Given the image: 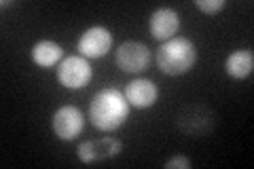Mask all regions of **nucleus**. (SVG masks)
Masks as SVG:
<instances>
[{
    "mask_svg": "<svg viewBox=\"0 0 254 169\" xmlns=\"http://www.w3.org/2000/svg\"><path fill=\"white\" fill-rule=\"evenodd\" d=\"M127 116H129V102H127L125 93L115 89V87H106L93 95L89 118L95 129L115 131L125 123Z\"/></svg>",
    "mask_w": 254,
    "mask_h": 169,
    "instance_id": "f257e3e1",
    "label": "nucleus"
},
{
    "mask_svg": "<svg viewBox=\"0 0 254 169\" xmlns=\"http://www.w3.org/2000/svg\"><path fill=\"white\" fill-rule=\"evenodd\" d=\"M157 66L163 74L168 76H180L195 66L197 61V49L185 36H174L157 49Z\"/></svg>",
    "mask_w": 254,
    "mask_h": 169,
    "instance_id": "f03ea898",
    "label": "nucleus"
},
{
    "mask_svg": "<svg viewBox=\"0 0 254 169\" xmlns=\"http://www.w3.org/2000/svg\"><path fill=\"white\" fill-rule=\"evenodd\" d=\"M91 74H93L91 66L83 55L64 57L60 68H58V80H60V85L66 87V89H83V87L89 85Z\"/></svg>",
    "mask_w": 254,
    "mask_h": 169,
    "instance_id": "7ed1b4c3",
    "label": "nucleus"
},
{
    "mask_svg": "<svg viewBox=\"0 0 254 169\" xmlns=\"http://www.w3.org/2000/svg\"><path fill=\"white\" fill-rule=\"evenodd\" d=\"M117 66L121 68L127 74H138V72H144L150 63V51L146 45L138 43V40H127L117 49L115 55Z\"/></svg>",
    "mask_w": 254,
    "mask_h": 169,
    "instance_id": "20e7f679",
    "label": "nucleus"
},
{
    "mask_svg": "<svg viewBox=\"0 0 254 169\" xmlns=\"http://www.w3.org/2000/svg\"><path fill=\"white\" fill-rule=\"evenodd\" d=\"M113 45V34L104 26L87 28L76 43V51L87 59H100L110 51Z\"/></svg>",
    "mask_w": 254,
    "mask_h": 169,
    "instance_id": "39448f33",
    "label": "nucleus"
},
{
    "mask_svg": "<svg viewBox=\"0 0 254 169\" xmlns=\"http://www.w3.org/2000/svg\"><path fill=\"white\" fill-rule=\"evenodd\" d=\"M85 118L76 106H62L53 112V133L62 142H72L83 131Z\"/></svg>",
    "mask_w": 254,
    "mask_h": 169,
    "instance_id": "423d86ee",
    "label": "nucleus"
},
{
    "mask_svg": "<svg viewBox=\"0 0 254 169\" xmlns=\"http://www.w3.org/2000/svg\"><path fill=\"white\" fill-rule=\"evenodd\" d=\"M121 152V142L115 138H98V140H87L78 146L76 155L83 163H102L117 157Z\"/></svg>",
    "mask_w": 254,
    "mask_h": 169,
    "instance_id": "0eeeda50",
    "label": "nucleus"
},
{
    "mask_svg": "<svg viewBox=\"0 0 254 169\" xmlns=\"http://www.w3.org/2000/svg\"><path fill=\"white\" fill-rule=\"evenodd\" d=\"M148 30H150V36L157 38V40H170L176 36V32L180 30V17L178 13L170 9V6H161L157 9L153 15H150V21H148Z\"/></svg>",
    "mask_w": 254,
    "mask_h": 169,
    "instance_id": "6e6552de",
    "label": "nucleus"
},
{
    "mask_svg": "<svg viewBox=\"0 0 254 169\" xmlns=\"http://www.w3.org/2000/svg\"><path fill=\"white\" fill-rule=\"evenodd\" d=\"M125 98H127V102H129V106L144 110V108H150L157 102L159 89H157V85L153 83V80L136 78V80H131V83L127 85Z\"/></svg>",
    "mask_w": 254,
    "mask_h": 169,
    "instance_id": "1a4fd4ad",
    "label": "nucleus"
},
{
    "mask_svg": "<svg viewBox=\"0 0 254 169\" xmlns=\"http://www.w3.org/2000/svg\"><path fill=\"white\" fill-rule=\"evenodd\" d=\"M225 70H227V74L231 78H237V80L248 78L252 74V70H254V55H252V51L250 49L233 51L225 61Z\"/></svg>",
    "mask_w": 254,
    "mask_h": 169,
    "instance_id": "9d476101",
    "label": "nucleus"
},
{
    "mask_svg": "<svg viewBox=\"0 0 254 169\" xmlns=\"http://www.w3.org/2000/svg\"><path fill=\"white\" fill-rule=\"evenodd\" d=\"M62 57H64V49L55 40H38L32 47V61L41 68H51L55 63H60Z\"/></svg>",
    "mask_w": 254,
    "mask_h": 169,
    "instance_id": "9b49d317",
    "label": "nucleus"
},
{
    "mask_svg": "<svg viewBox=\"0 0 254 169\" xmlns=\"http://www.w3.org/2000/svg\"><path fill=\"white\" fill-rule=\"evenodd\" d=\"M225 0H195V6L208 15H216L218 11L225 9Z\"/></svg>",
    "mask_w": 254,
    "mask_h": 169,
    "instance_id": "f8f14e48",
    "label": "nucleus"
},
{
    "mask_svg": "<svg viewBox=\"0 0 254 169\" xmlns=\"http://www.w3.org/2000/svg\"><path fill=\"white\" fill-rule=\"evenodd\" d=\"M163 167H165V169H189V167H190V161H189L187 157H174V159H170Z\"/></svg>",
    "mask_w": 254,
    "mask_h": 169,
    "instance_id": "ddd939ff",
    "label": "nucleus"
},
{
    "mask_svg": "<svg viewBox=\"0 0 254 169\" xmlns=\"http://www.w3.org/2000/svg\"><path fill=\"white\" fill-rule=\"evenodd\" d=\"M15 2H13V0H2V6H4V9H6V6H13Z\"/></svg>",
    "mask_w": 254,
    "mask_h": 169,
    "instance_id": "4468645a",
    "label": "nucleus"
}]
</instances>
